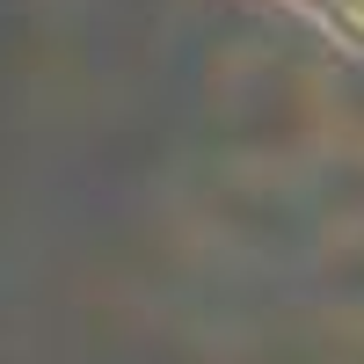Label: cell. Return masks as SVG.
Returning a JSON list of instances; mask_svg holds the SVG:
<instances>
[{
	"mask_svg": "<svg viewBox=\"0 0 364 364\" xmlns=\"http://www.w3.org/2000/svg\"><path fill=\"white\" fill-rule=\"evenodd\" d=\"M314 15H321V29H328L343 51L364 58V0H314Z\"/></svg>",
	"mask_w": 364,
	"mask_h": 364,
	"instance_id": "cell-1",
	"label": "cell"
}]
</instances>
